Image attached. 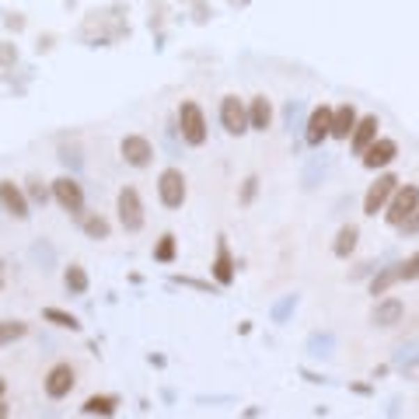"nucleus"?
<instances>
[{"label":"nucleus","mask_w":419,"mask_h":419,"mask_svg":"<svg viewBox=\"0 0 419 419\" xmlns=\"http://www.w3.org/2000/svg\"><path fill=\"white\" fill-rule=\"evenodd\" d=\"M209 273H214V280H217L221 287H231V283H235V276H238V262H235L231 245H228V238H224V235L217 238V255H214V266H209Z\"/></svg>","instance_id":"nucleus-11"},{"label":"nucleus","mask_w":419,"mask_h":419,"mask_svg":"<svg viewBox=\"0 0 419 419\" xmlns=\"http://www.w3.org/2000/svg\"><path fill=\"white\" fill-rule=\"evenodd\" d=\"M402 315H405V304H402L398 297H384V301H377V304H374L370 322H374V325H381V329H391V325H398V322H402Z\"/></svg>","instance_id":"nucleus-14"},{"label":"nucleus","mask_w":419,"mask_h":419,"mask_svg":"<svg viewBox=\"0 0 419 419\" xmlns=\"http://www.w3.org/2000/svg\"><path fill=\"white\" fill-rule=\"evenodd\" d=\"M0 206H4L11 217H18V221H25L32 214V199L25 196V189H18L8 178H0Z\"/></svg>","instance_id":"nucleus-10"},{"label":"nucleus","mask_w":419,"mask_h":419,"mask_svg":"<svg viewBox=\"0 0 419 419\" xmlns=\"http://www.w3.org/2000/svg\"><path fill=\"white\" fill-rule=\"evenodd\" d=\"M377 116H363V119H356V126H353V136H349V147L356 150V154H363L374 140H377Z\"/></svg>","instance_id":"nucleus-16"},{"label":"nucleus","mask_w":419,"mask_h":419,"mask_svg":"<svg viewBox=\"0 0 419 419\" xmlns=\"http://www.w3.org/2000/svg\"><path fill=\"white\" fill-rule=\"evenodd\" d=\"M356 119H360V116H356V109H353L349 102H346V105H335V109H332V136H335V140H349Z\"/></svg>","instance_id":"nucleus-17"},{"label":"nucleus","mask_w":419,"mask_h":419,"mask_svg":"<svg viewBox=\"0 0 419 419\" xmlns=\"http://www.w3.org/2000/svg\"><path fill=\"white\" fill-rule=\"evenodd\" d=\"M119 157L129 164V168H147L154 161V147L143 133H129L119 140Z\"/></svg>","instance_id":"nucleus-7"},{"label":"nucleus","mask_w":419,"mask_h":419,"mask_svg":"<svg viewBox=\"0 0 419 419\" xmlns=\"http://www.w3.org/2000/svg\"><path fill=\"white\" fill-rule=\"evenodd\" d=\"M221 126H224L231 136H242V133L252 129V126H248V109L242 105L238 95H224V98H221Z\"/></svg>","instance_id":"nucleus-6"},{"label":"nucleus","mask_w":419,"mask_h":419,"mask_svg":"<svg viewBox=\"0 0 419 419\" xmlns=\"http://www.w3.org/2000/svg\"><path fill=\"white\" fill-rule=\"evenodd\" d=\"M81 228H84V235H88L91 242H105V238H109V231H112V228H109V221H105V217H98V214L84 217V221H81Z\"/></svg>","instance_id":"nucleus-23"},{"label":"nucleus","mask_w":419,"mask_h":419,"mask_svg":"<svg viewBox=\"0 0 419 419\" xmlns=\"http://www.w3.org/2000/svg\"><path fill=\"white\" fill-rule=\"evenodd\" d=\"M49 196H53V192H46L39 178H32V182H29V199H35V203H46Z\"/></svg>","instance_id":"nucleus-28"},{"label":"nucleus","mask_w":419,"mask_h":419,"mask_svg":"<svg viewBox=\"0 0 419 419\" xmlns=\"http://www.w3.org/2000/svg\"><path fill=\"white\" fill-rule=\"evenodd\" d=\"M116 209H119V224H122V231H129V235H136V231L143 228V221H147V214H143V199H140V192H136L133 185H122V189H119V196H116Z\"/></svg>","instance_id":"nucleus-1"},{"label":"nucleus","mask_w":419,"mask_h":419,"mask_svg":"<svg viewBox=\"0 0 419 419\" xmlns=\"http://www.w3.org/2000/svg\"><path fill=\"white\" fill-rule=\"evenodd\" d=\"M0 287H4V273H0Z\"/></svg>","instance_id":"nucleus-33"},{"label":"nucleus","mask_w":419,"mask_h":419,"mask_svg":"<svg viewBox=\"0 0 419 419\" xmlns=\"http://www.w3.org/2000/svg\"><path fill=\"white\" fill-rule=\"evenodd\" d=\"M398 189V178L388 171V175H377V182H370V189H367V196H363V214L367 217H377V209H384L388 206V199H391V192Z\"/></svg>","instance_id":"nucleus-8"},{"label":"nucleus","mask_w":419,"mask_h":419,"mask_svg":"<svg viewBox=\"0 0 419 419\" xmlns=\"http://www.w3.org/2000/svg\"><path fill=\"white\" fill-rule=\"evenodd\" d=\"M185 196H189L185 175H182L178 168H164V171L157 175V199H161V206H164V209H182Z\"/></svg>","instance_id":"nucleus-4"},{"label":"nucleus","mask_w":419,"mask_h":419,"mask_svg":"<svg viewBox=\"0 0 419 419\" xmlns=\"http://www.w3.org/2000/svg\"><path fill=\"white\" fill-rule=\"evenodd\" d=\"M4 391H8V381H4V377H0V398H4Z\"/></svg>","instance_id":"nucleus-30"},{"label":"nucleus","mask_w":419,"mask_h":419,"mask_svg":"<svg viewBox=\"0 0 419 419\" xmlns=\"http://www.w3.org/2000/svg\"><path fill=\"white\" fill-rule=\"evenodd\" d=\"M398 157V143L391 140V136H377L363 154H360V161H363V168H370V171H377V168H384V164H391Z\"/></svg>","instance_id":"nucleus-13"},{"label":"nucleus","mask_w":419,"mask_h":419,"mask_svg":"<svg viewBox=\"0 0 419 419\" xmlns=\"http://www.w3.org/2000/svg\"><path fill=\"white\" fill-rule=\"evenodd\" d=\"M29 335V322H0V349Z\"/></svg>","instance_id":"nucleus-22"},{"label":"nucleus","mask_w":419,"mask_h":419,"mask_svg":"<svg viewBox=\"0 0 419 419\" xmlns=\"http://www.w3.org/2000/svg\"><path fill=\"white\" fill-rule=\"evenodd\" d=\"M42 318H46V322H53L56 329H70V332H81V322H77L74 315L60 311V308H46V311H42Z\"/></svg>","instance_id":"nucleus-25"},{"label":"nucleus","mask_w":419,"mask_h":419,"mask_svg":"<svg viewBox=\"0 0 419 419\" xmlns=\"http://www.w3.org/2000/svg\"><path fill=\"white\" fill-rule=\"evenodd\" d=\"M74 384H77V374H74L70 363H56V367H49V374L42 377V388H46V395H49L53 402L67 398V395L74 391Z\"/></svg>","instance_id":"nucleus-9"},{"label":"nucleus","mask_w":419,"mask_h":419,"mask_svg":"<svg viewBox=\"0 0 419 419\" xmlns=\"http://www.w3.org/2000/svg\"><path fill=\"white\" fill-rule=\"evenodd\" d=\"M116 409H119L116 395H91V398H84L81 416H116Z\"/></svg>","instance_id":"nucleus-19"},{"label":"nucleus","mask_w":419,"mask_h":419,"mask_svg":"<svg viewBox=\"0 0 419 419\" xmlns=\"http://www.w3.org/2000/svg\"><path fill=\"white\" fill-rule=\"evenodd\" d=\"M175 255H178V242H175V235H161V242L154 245V262H175Z\"/></svg>","instance_id":"nucleus-24"},{"label":"nucleus","mask_w":419,"mask_h":419,"mask_svg":"<svg viewBox=\"0 0 419 419\" xmlns=\"http://www.w3.org/2000/svg\"><path fill=\"white\" fill-rule=\"evenodd\" d=\"M0 273H4V259H0Z\"/></svg>","instance_id":"nucleus-32"},{"label":"nucleus","mask_w":419,"mask_h":419,"mask_svg":"<svg viewBox=\"0 0 419 419\" xmlns=\"http://www.w3.org/2000/svg\"><path fill=\"white\" fill-rule=\"evenodd\" d=\"M325 136H332V109H329V105H318V109H311V116H308L304 143H308V147H322Z\"/></svg>","instance_id":"nucleus-12"},{"label":"nucleus","mask_w":419,"mask_h":419,"mask_svg":"<svg viewBox=\"0 0 419 419\" xmlns=\"http://www.w3.org/2000/svg\"><path fill=\"white\" fill-rule=\"evenodd\" d=\"M356 242H360V231H356V224H346V228H339V235H335V242H332V255H335V259H349V255L356 252Z\"/></svg>","instance_id":"nucleus-18"},{"label":"nucleus","mask_w":419,"mask_h":419,"mask_svg":"<svg viewBox=\"0 0 419 419\" xmlns=\"http://www.w3.org/2000/svg\"><path fill=\"white\" fill-rule=\"evenodd\" d=\"M63 287L74 294V297H81V294H88V287H91V280H88V273H84V266H67L63 269Z\"/></svg>","instance_id":"nucleus-21"},{"label":"nucleus","mask_w":419,"mask_h":419,"mask_svg":"<svg viewBox=\"0 0 419 419\" xmlns=\"http://www.w3.org/2000/svg\"><path fill=\"white\" fill-rule=\"evenodd\" d=\"M402 269V280H419V252H412L405 262H398Z\"/></svg>","instance_id":"nucleus-26"},{"label":"nucleus","mask_w":419,"mask_h":419,"mask_svg":"<svg viewBox=\"0 0 419 419\" xmlns=\"http://www.w3.org/2000/svg\"><path fill=\"white\" fill-rule=\"evenodd\" d=\"M402 280V269H398V262L395 266H384L381 273H374V280H370V294L374 297H381V294H388L395 283Z\"/></svg>","instance_id":"nucleus-20"},{"label":"nucleus","mask_w":419,"mask_h":419,"mask_svg":"<svg viewBox=\"0 0 419 419\" xmlns=\"http://www.w3.org/2000/svg\"><path fill=\"white\" fill-rule=\"evenodd\" d=\"M4 416H8V405H4V402H0V419H4Z\"/></svg>","instance_id":"nucleus-31"},{"label":"nucleus","mask_w":419,"mask_h":419,"mask_svg":"<svg viewBox=\"0 0 419 419\" xmlns=\"http://www.w3.org/2000/svg\"><path fill=\"white\" fill-rule=\"evenodd\" d=\"M398 231H402V238H409V235H416V231H419V206H416L412 214L405 217V224H402Z\"/></svg>","instance_id":"nucleus-27"},{"label":"nucleus","mask_w":419,"mask_h":419,"mask_svg":"<svg viewBox=\"0 0 419 419\" xmlns=\"http://www.w3.org/2000/svg\"><path fill=\"white\" fill-rule=\"evenodd\" d=\"M416 206H419V185H398V189L391 192L388 206H384V221H388L391 228H402L405 217L412 214Z\"/></svg>","instance_id":"nucleus-3"},{"label":"nucleus","mask_w":419,"mask_h":419,"mask_svg":"<svg viewBox=\"0 0 419 419\" xmlns=\"http://www.w3.org/2000/svg\"><path fill=\"white\" fill-rule=\"evenodd\" d=\"M178 133H182V140L189 143V147H203L206 143V116H203V109L196 105V102H182L178 105Z\"/></svg>","instance_id":"nucleus-2"},{"label":"nucleus","mask_w":419,"mask_h":419,"mask_svg":"<svg viewBox=\"0 0 419 419\" xmlns=\"http://www.w3.org/2000/svg\"><path fill=\"white\" fill-rule=\"evenodd\" d=\"M53 199L67 209V214H74V217L84 214V189H81V182L70 178V175L53 178Z\"/></svg>","instance_id":"nucleus-5"},{"label":"nucleus","mask_w":419,"mask_h":419,"mask_svg":"<svg viewBox=\"0 0 419 419\" xmlns=\"http://www.w3.org/2000/svg\"><path fill=\"white\" fill-rule=\"evenodd\" d=\"M255 189H259V178H255V175H252V178H245V189H242V203H245V206L255 199Z\"/></svg>","instance_id":"nucleus-29"},{"label":"nucleus","mask_w":419,"mask_h":419,"mask_svg":"<svg viewBox=\"0 0 419 419\" xmlns=\"http://www.w3.org/2000/svg\"><path fill=\"white\" fill-rule=\"evenodd\" d=\"M248 126H252L255 133H266V129L273 126V102H269L266 95H255V98L248 102Z\"/></svg>","instance_id":"nucleus-15"}]
</instances>
